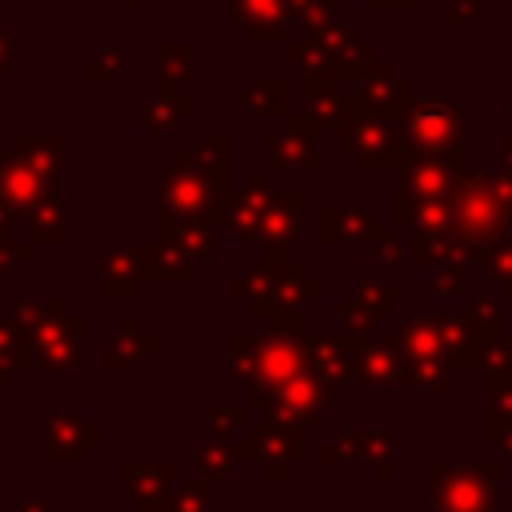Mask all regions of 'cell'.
<instances>
[{"label": "cell", "mask_w": 512, "mask_h": 512, "mask_svg": "<svg viewBox=\"0 0 512 512\" xmlns=\"http://www.w3.org/2000/svg\"><path fill=\"white\" fill-rule=\"evenodd\" d=\"M412 128H420V140H436V144H448L456 136V112L444 108V104H424V108H412Z\"/></svg>", "instance_id": "6da1fadb"}]
</instances>
